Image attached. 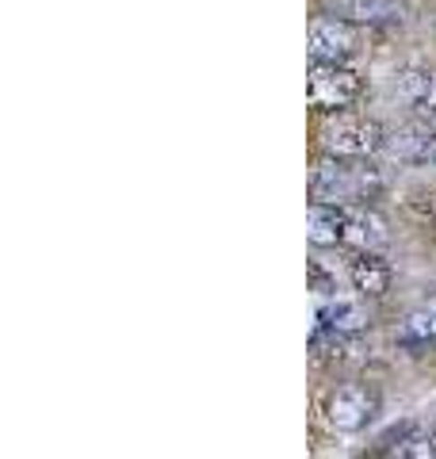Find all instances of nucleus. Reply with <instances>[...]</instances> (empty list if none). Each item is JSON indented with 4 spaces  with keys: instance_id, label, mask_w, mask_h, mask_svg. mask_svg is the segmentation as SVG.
<instances>
[{
    "instance_id": "f257e3e1",
    "label": "nucleus",
    "mask_w": 436,
    "mask_h": 459,
    "mask_svg": "<svg viewBox=\"0 0 436 459\" xmlns=\"http://www.w3.org/2000/svg\"><path fill=\"white\" fill-rule=\"evenodd\" d=\"M383 192L379 169L368 165V157H337L329 153L310 172V204H368Z\"/></svg>"
},
{
    "instance_id": "f03ea898",
    "label": "nucleus",
    "mask_w": 436,
    "mask_h": 459,
    "mask_svg": "<svg viewBox=\"0 0 436 459\" xmlns=\"http://www.w3.org/2000/svg\"><path fill=\"white\" fill-rule=\"evenodd\" d=\"M363 96V81L344 62H314L307 74V104L322 115L348 111Z\"/></svg>"
},
{
    "instance_id": "7ed1b4c3",
    "label": "nucleus",
    "mask_w": 436,
    "mask_h": 459,
    "mask_svg": "<svg viewBox=\"0 0 436 459\" xmlns=\"http://www.w3.org/2000/svg\"><path fill=\"white\" fill-rule=\"evenodd\" d=\"M322 413L341 433H360V429H368L375 421V413H379V391L368 383H341V386H333V391H326Z\"/></svg>"
},
{
    "instance_id": "20e7f679",
    "label": "nucleus",
    "mask_w": 436,
    "mask_h": 459,
    "mask_svg": "<svg viewBox=\"0 0 436 459\" xmlns=\"http://www.w3.org/2000/svg\"><path fill=\"white\" fill-rule=\"evenodd\" d=\"M383 126L360 115H344L337 111L333 119L322 126V150L337 153V157H371L375 150H383Z\"/></svg>"
},
{
    "instance_id": "39448f33",
    "label": "nucleus",
    "mask_w": 436,
    "mask_h": 459,
    "mask_svg": "<svg viewBox=\"0 0 436 459\" xmlns=\"http://www.w3.org/2000/svg\"><path fill=\"white\" fill-rule=\"evenodd\" d=\"M363 50V35L353 20L341 16H318L310 23V57L314 62H348Z\"/></svg>"
},
{
    "instance_id": "423d86ee",
    "label": "nucleus",
    "mask_w": 436,
    "mask_h": 459,
    "mask_svg": "<svg viewBox=\"0 0 436 459\" xmlns=\"http://www.w3.org/2000/svg\"><path fill=\"white\" fill-rule=\"evenodd\" d=\"M390 241L387 219L368 204H348L344 207V222H341V246L356 249V253H383Z\"/></svg>"
},
{
    "instance_id": "0eeeda50",
    "label": "nucleus",
    "mask_w": 436,
    "mask_h": 459,
    "mask_svg": "<svg viewBox=\"0 0 436 459\" xmlns=\"http://www.w3.org/2000/svg\"><path fill=\"white\" fill-rule=\"evenodd\" d=\"M383 150L405 165H436V123H410L387 134Z\"/></svg>"
},
{
    "instance_id": "6e6552de",
    "label": "nucleus",
    "mask_w": 436,
    "mask_h": 459,
    "mask_svg": "<svg viewBox=\"0 0 436 459\" xmlns=\"http://www.w3.org/2000/svg\"><path fill=\"white\" fill-rule=\"evenodd\" d=\"M348 276H353L356 291L363 299H383L390 291V280H395V272H390V264L383 261L379 253H356L353 261H348Z\"/></svg>"
},
{
    "instance_id": "1a4fd4ad",
    "label": "nucleus",
    "mask_w": 436,
    "mask_h": 459,
    "mask_svg": "<svg viewBox=\"0 0 436 459\" xmlns=\"http://www.w3.org/2000/svg\"><path fill=\"white\" fill-rule=\"evenodd\" d=\"M363 299V295H360ZM360 299H348V295H329L322 310H318V325L326 329H341V333H360L368 329V310H363Z\"/></svg>"
},
{
    "instance_id": "9d476101",
    "label": "nucleus",
    "mask_w": 436,
    "mask_h": 459,
    "mask_svg": "<svg viewBox=\"0 0 436 459\" xmlns=\"http://www.w3.org/2000/svg\"><path fill=\"white\" fill-rule=\"evenodd\" d=\"M341 222L344 207L337 204H310L307 211V238L314 246H341Z\"/></svg>"
},
{
    "instance_id": "9b49d317",
    "label": "nucleus",
    "mask_w": 436,
    "mask_h": 459,
    "mask_svg": "<svg viewBox=\"0 0 436 459\" xmlns=\"http://www.w3.org/2000/svg\"><path fill=\"white\" fill-rule=\"evenodd\" d=\"M432 81H436L432 69H425V65H405L402 74L395 77V96L402 100L405 108H421V111H425L429 96H432Z\"/></svg>"
},
{
    "instance_id": "f8f14e48",
    "label": "nucleus",
    "mask_w": 436,
    "mask_h": 459,
    "mask_svg": "<svg viewBox=\"0 0 436 459\" xmlns=\"http://www.w3.org/2000/svg\"><path fill=\"white\" fill-rule=\"evenodd\" d=\"M329 4L341 12V20H353V23H379V20L402 16L395 0H329Z\"/></svg>"
},
{
    "instance_id": "ddd939ff",
    "label": "nucleus",
    "mask_w": 436,
    "mask_h": 459,
    "mask_svg": "<svg viewBox=\"0 0 436 459\" xmlns=\"http://www.w3.org/2000/svg\"><path fill=\"white\" fill-rule=\"evenodd\" d=\"M429 341H436V299L421 303L410 318L402 322V329H398V344H402V349H417V344H429Z\"/></svg>"
},
{
    "instance_id": "4468645a",
    "label": "nucleus",
    "mask_w": 436,
    "mask_h": 459,
    "mask_svg": "<svg viewBox=\"0 0 436 459\" xmlns=\"http://www.w3.org/2000/svg\"><path fill=\"white\" fill-rule=\"evenodd\" d=\"M310 287H314L318 295H337V280L326 276L322 264H318V261H310Z\"/></svg>"
},
{
    "instance_id": "2eb2a0df",
    "label": "nucleus",
    "mask_w": 436,
    "mask_h": 459,
    "mask_svg": "<svg viewBox=\"0 0 436 459\" xmlns=\"http://www.w3.org/2000/svg\"><path fill=\"white\" fill-rule=\"evenodd\" d=\"M417 459H436V425H429V429H425V437H421Z\"/></svg>"
},
{
    "instance_id": "dca6fc26",
    "label": "nucleus",
    "mask_w": 436,
    "mask_h": 459,
    "mask_svg": "<svg viewBox=\"0 0 436 459\" xmlns=\"http://www.w3.org/2000/svg\"><path fill=\"white\" fill-rule=\"evenodd\" d=\"M425 111H436V81H432V96H429V104H425Z\"/></svg>"
}]
</instances>
